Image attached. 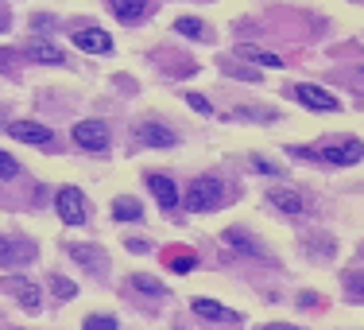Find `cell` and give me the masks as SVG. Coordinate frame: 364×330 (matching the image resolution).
<instances>
[{"label":"cell","mask_w":364,"mask_h":330,"mask_svg":"<svg viewBox=\"0 0 364 330\" xmlns=\"http://www.w3.org/2000/svg\"><path fill=\"white\" fill-rule=\"evenodd\" d=\"M291 155H302V160H318V163H333V167H353V163L364 160V144L353 140V136H333V140H322V144L291 148Z\"/></svg>","instance_id":"obj_1"},{"label":"cell","mask_w":364,"mask_h":330,"mask_svg":"<svg viewBox=\"0 0 364 330\" xmlns=\"http://www.w3.org/2000/svg\"><path fill=\"white\" fill-rule=\"evenodd\" d=\"M225 202H229V187H225L218 175H198L194 183L186 187V195H182V206H186L190 214H213V210H221Z\"/></svg>","instance_id":"obj_2"},{"label":"cell","mask_w":364,"mask_h":330,"mask_svg":"<svg viewBox=\"0 0 364 330\" xmlns=\"http://www.w3.org/2000/svg\"><path fill=\"white\" fill-rule=\"evenodd\" d=\"M36 241L28 237H8V233H0V268H23L36 260Z\"/></svg>","instance_id":"obj_3"},{"label":"cell","mask_w":364,"mask_h":330,"mask_svg":"<svg viewBox=\"0 0 364 330\" xmlns=\"http://www.w3.org/2000/svg\"><path fill=\"white\" fill-rule=\"evenodd\" d=\"M70 136L82 152H105L109 148V125L105 120H77Z\"/></svg>","instance_id":"obj_4"},{"label":"cell","mask_w":364,"mask_h":330,"mask_svg":"<svg viewBox=\"0 0 364 330\" xmlns=\"http://www.w3.org/2000/svg\"><path fill=\"white\" fill-rule=\"evenodd\" d=\"M294 101H302V105L314 109V113H341V109H345L329 90H322V86H310V82H299V86H294Z\"/></svg>","instance_id":"obj_5"},{"label":"cell","mask_w":364,"mask_h":330,"mask_svg":"<svg viewBox=\"0 0 364 330\" xmlns=\"http://www.w3.org/2000/svg\"><path fill=\"white\" fill-rule=\"evenodd\" d=\"M55 210L66 225H85V198L77 187H58L55 195Z\"/></svg>","instance_id":"obj_6"},{"label":"cell","mask_w":364,"mask_h":330,"mask_svg":"<svg viewBox=\"0 0 364 330\" xmlns=\"http://www.w3.org/2000/svg\"><path fill=\"white\" fill-rule=\"evenodd\" d=\"M0 292L16 295V303H20L23 311H31V315H36V311L43 307V292H39L31 280H23V276H8V280L0 284Z\"/></svg>","instance_id":"obj_7"},{"label":"cell","mask_w":364,"mask_h":330,"mask_svg":"<svg viewBox=\"0 0 364 330\" xmlns=\"http://www.w3.org/2000/svg\"><path fill=\"white\" fill-rule=\"evenodd\" d=\"M221 241L229 249H237L240 257H256V260H267V249L259 245L248 230H240V225H229V230H221Z\"/></svg>","instance_id":"obj_8"},{"label":"cell","mask_w":364,"mask_h":330,"mask_svg":"<svg viewBox=\"0 0 364 330\" xmlns=\"http://www.w3.org/2000/svg\"><path fill=\"white\" fill-rule=\"evenodd\" d=\"M74 47L85 55H112V36L105 28H74Z\"/></svg>","instance_id":"obj_9"},{"label":"cell","mask_w":364,"mask_h":330,"mask_svg":"<svg viewBox=\"0 0 364 330\" xmlns=\"http://www.w3.org/2000/svg\"><path fill=\"white\" fill-rule=\"evenodd\" d=\"M136 140L144 148H175L178 136L167 125H159V120H144V125H136Z\"/></svg>","instance_id":"obj_10"},{"label":"cell","mask_w":364,"mask_h":330,"mask_svg":"<svg viewBox=\"0 0 364 330\" xmlns=\"http://www.w3.org/2000/svg\"><path fill=\"white\" fill-rule=\"evenodd\" d=\"M8 136H16L23 144H50L55 140V133L47 125H39V120H8Z\"/></svg>","instance_id":"obj_11"},{"label":"cell","mask_w":364,"mask_h":330,"mask_svg":"<svg viewBox=\"0 0 364 330\" xmlns=\"http://www.w3.org/2000/svg\"><path fill=\"white\" fill-rule=\"evenodd\" d=\"M190 311H194L198 319H205V323H240V315L237 311H229V307H221V303H213V299H190Z\"/></svg>","instance_id":"obj_12"},{"label":"cell","mask_w":364,"mask_h":330,"mask_svg":"<svg viewBox=\"0 0 364 330\" xmlns=\"http://www.w3.org/2000/svg\"><path fill=\"white\" fill-rule=\"evenodd\" d=\"M267 202H272L275 210H283V214H302L306 210V198H302V190H294V187H272L267 190Z\"/></svg>","instance_id":"obj_13"},{"label":"cell","mask_w":364,"mask_h":330,"mask_svg":"<svg viewBox=\"0 0 364 330\" xmlns=\"http://www.w3.org/2000/svg\"><path fill=\"white\" fill-rule=\"evenodd\" d=\"M147 190H151V195L159 198L163 210H175V206L182 202V195H178L175 179H167V175H147Z\"/></svg>","instance_id":"obj_14"},{"label":"cell","mask_w":364,"mask_h":330,"mask_svg":"<svg viewBox=\"0 0 364 330\" xmlns=\"http://www.w3.org/2000/svg\"><path fill=\"white\" fill-rule=\"evenodd\" d=\"M23 58H31V63H47V66H63L66 63V55L55 47V43H47V39H31L28 47H23Z\"/></svg>","instance_id":"obj_15"},{"label":"cell","mask_w":364,"mask_h":330,"mask_svg":"<svg viewBox=\"0 0 364 330\" xmlns=\"http://www.w3.org/2000/svg\"><path fill=\"white\" fill-rule=\"evenodd\" d=\"M70 257H74V260H82V268H90L93 276L109 272V257L101 253L97 245H74V249H70Z\"/></svg>","instance_id":"obj_16"},{"label":"cell","mask_w":364,"mask_h":330,"mask_svg":"<svg viewBox=\"0 0 364 330\" xmlns=\"http://www.w3.org/2000/svg\"><path fill=\"white\" fill-rule=\"evenodd\" d=\"M109 8L117 12V20H124V24H136V20L144 16L147 0H109Z\"/></svg>","instance_id":"obj_17"},{"label":"cell","mask_w":364,"mask_h":330,"mask_svg":"<svg viewBox=\"0 0 364 330\" xmlns=\"http://www.w3.org/2000/svg\"><path fill=\"white\" fill-rule=\"evenodd\" d=\"M341 288L349 303H364V268H353V272L341 276Z\"/></svg>","instance_id":"obj_18"},{"label":"cell","mask_w":364,"mask_h":330,"mask_svg":"<svg viewBox=\"0 0 364 330\" xmlns=\"http://www.w3.org/2000/svg\"><path fill=\"white\" fill-rule=\"evenodd\" d=\"M112 218H117V222H140L144 218V206L136 202V198H117V202H112Z\"/></svg>","instance_id":"obj_19"},{"label":"cell","mask_w":364,"mask_h":330,"mask_svg":"<svg viewBox=\"0 0 364 330\" xmlns=\"http://www.w3.org/2000/svg\"><path fill=\"white\" fill-rule=\"evenodd\" d=\"M128 288L151 295V299H159V295H163V284L155 280V276H144V272H132V276H128Z\"/></svg>","instance_id":"obj_20"},{"label":"cell","mask_w":364,"mask_h":330,"mask_svg":"<svg viewBox=\"0 0 364 330\" xmlns=\"http://www.w3.org/2000/svg\"><path fill=\"white\" fill-rule=\"evenodd\" d=\"M237 55L248 58V63H256V66H283L279 55H272V51H259V47H237Z\"/></svg>","instance_id":"obj_21"},{"label":"cell","mask_w":364,"mask_h":330,"mask_svg":"<svg viewBox=\"0 0 364 330\" xmlns=\"http://www.w3.org/2000/svg\"><path fill=\"white\" fill-rule=\"evenodd\" d=\"M175 31H178V36H186V39H202V36H205V24L194 20V16H178V20H175Z\"/></svg>","instance_id":"obj_22"},{"label":"cell","mask_w":364,"mask_h":330,"mask_svg":"<svg viewBox=\"0 0 364 330\" xmlns=\"http://www.w3.org/2000/svg\"><path fill=\"white\" fill-rule=\"evenodd\" d=\"M194 264H198V257H194V253H186V249H178V253L171 257V272H178V276L194 272Z\"/></svg>","instance_id":"obj_23"},{"label":"cell","mask_w":364,"mask_h":330,"mask_svg":"<svg viewBox=\"0 0 364 330\" xmlns=\"http://www.w3.org/2000/svg\"><path fill=\"white\" fill-rule=\"evenodd\" d=\"M82 330H117V315H85Z\"/></svg>","instance_id":"obj_24"},{"label":"cell","mask_w":364,"mask_h":330,"mask_svg":"<svg viewBox=\"0 0 364 330\" xmlns=\"http://www.w3.org/2000/svg\"><path fill=\"white\" fill-rule=\"evenodd\" d=\"M47 284H50V292H55L58 299H74V295H77V288H74L70 280H66V276H50Z\"/></svg>","instance_id":"obj_25"},{"label":"cell","mask_w":364,"mask_h":330,"mask_svg":"<svg viewBox=\"0 0 364 330\" xmlns=\"http://www.w3.org/2000/svg\"><path fill=\"white\" fill-rule=\"evenodd\" d=\"M16 175H20V163H16L8 152H0V179H16Z\"/></svg>","instance_id":"obj_26"},{"label":"cell","mask_w":364,"mask_h":330,"mask_svg":"<svg viewBox=\"0 0 364 330\" xmlns=\"http://www.w3.org/2000/svg\"><path fill=\"white\" fill-rule=\"evenodd\" d=\"M16 66H20V55H16L12 47H0V71H4V74H12Z\"/></svg>","instance_id":"obj_27"},{"label":"cell","mask_w":364,"mask_h":330,"mask_svg":"<svg viewBox=\"0 0 364 330\" xmlns=\"http://www.w3.org/2000/svg\"><path fill=\"white\" fill-rule=\"evenodd\" d=\"M186 105H190V109H198L202 117H210V113H213V105L202 98V93H186Z\"/></svg>","instance_id":"obj_28"},{"label":"cell","mask_w":364,"mask_h":330,"mask_svg":"<svg viewBox=\"0 0 364 330\" xmlns=\"http://www.w3.org/2000/svg\"><path fill=\"white\" fill-rule=\"evenodd\" d=\"M252 167L259 171V175H279V167H275L272 160H259V155H252Z\"/></svg>","instance_id":"obj_29"},{"label":"cell","mask_w":364,"mask_h":330,"mask_svg":"<svg viewBox=\"0 0 364 330\" xmlns=\"http://www.w3.org/2000/svg\"><path fill=\"white\" fill-rule=\"evenodd\" d=\"M124 245H128V253H147V241H140V237H128Z\"/></svg>","instance_id":"obj_30"},{"label":"cell","mask_w":364,"mask_h":330,"mask_svg":"<svg viewBox=\"0 0 364 330\" xmlns=\"http://www.w3.org/2000/svg\"><path fill=\"white\" fill-rule=\"evenodd\" d=\"M259 330H302V326H291V323H267V326H259Z\"/></svg>","instance_id":"obj_31"},{"label":"cell","mask_w":364,"mask_h":330,"mask_svg":"<svg viewBox=\"0 0 364 330\" xmlns=\"http://www.w3.org/2000/svg\"><path fill=\"white\" fill-rule=\"evenodd\" d=\"M4 24H8V16H0V28H4Z\"/></svg>","instance_id":"obj_32"},{"label":"cell","mask_w":364,"mask_h":330,"mask_svg":"<svg viewBox=\"0 0 364 330\" xmlns=\"http://www.w3.org/2000/svg\"><path fill=\"white\" fill-rule=\"evenodd\" d=\"M360 257H364V245H360Z\"/></svg>","instance_id":"obj_33"}]
</instances>
